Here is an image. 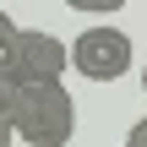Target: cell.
<instances>
[{
  "label": "cell",
  "mask_w": 147,
  "mask_h": 147,
  "mask_svg": "<svg viewBox=\"0 0 147 147\" xmlns=\"http://www.w3.org/2000/svg\"><path fill=\"white\" fill-rule=\"evenodd\" d=\"M0 120L27 147H65L76 136V98L65 82H0Z\"/></svg>",
  "instance_id": "cell-1"
},
{
  "label": "cell",
  "mask_w": 147,
  "mask_h": 147,
  "mask_svg": "<svg viewBox=\"0 0 147 147\" xmlns=\"http://www.w3.org/2000/svg\"><path fill=\"white\" fill-rule=\"evenodd\" d=\"M65 71H71L65 38L0 16V82H65Z\"/></svg>",
  "instance_id": "cell-2"
},
{
  "label": "cell",
  "mask_w": 147,
  "mask_h": 147,
  "mask_svg": "<svg viewBox=\"0 0 147 147\" xmlns=\"http://www.w3.org/2000/svg\"><path fill=\"white\" fill-rule=\"evenodd\" d=\"M131 60H136V49H131L125 27H115V22H93V27H82L76 44H71V65H76V76H87V82H120V76L131 71Z\"/></svg>",
  "instance_id": "cell-3"
},
{
  "label": "cell",
  "mask_w": 147,
  "mask_h": 147,
  "mask_svg": "<svg viewBox=\"0 0 147 147\" xmlns=\"http://www.w3.org/2000/svg\"><path fill=\"white\" fill-rule=\"evenodd\" d=\"M71 11H93V16H109V11H125V0H60Z\"/></svg>",
  "instance_id": "cell-4"
},
{
  "label": "cell",
  "mask_w": 147,
  "mask_h": 147,
  "mask_svg": "<svg viewBox=\"0 0 147 147\" xmlns=\"http://www.w3.org/2000/svg\"><path fill=\"white\" fill-rule=\"evenodd\" d=\"M125 147H147V115L131 125V131H125Z\"/></svg>",
  "instance_id": "cell-5"
},
{
  "label": "cell",
  "mask_w": 147,
  "mask_h": 147,
  "mask_svg": "<svg viewBox=\"0 0 147 147\" xmlns=\"http://www.w3.org/2000/svg\"><path fill=\"white\" fill-rule=\"evenodd\" d=\"M142 93H147V65H142Z\"/></svg>",
  "instance_id": "cell-6"
},
{
  "label": "cell",
  "mask_w": 147,
  "mask_h": 147,
  "mask_svg": "<svg viewBox=\"0 0 147 147\" xmlns=\"http://www.w3.org/2000/svg\"><path fill=\"white\" fill-rule=\"evenodd\" d=\"M120 147H125V142H120Z\"/></svg>",
  "instance_id": "cell-7"
}]
</instances>
